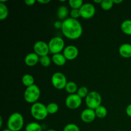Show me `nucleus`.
I'll list each match as a JSON object with an SVG mask.
<instances>
[{"instance_id": "1", "label": "nucleus", "mask_w": 131, "mask_h": 131, "mask_svg": "<svg viewBox=\"0 0 131 131\" xmlns=\"http://www.w3.org/2000/svg\"><path fill=\"white\" fill-rule=\"evenodd\" d=\"M61 31L63 35L69 39L75 40L82 35L83 27L79 20L69 17L62 21Z\"/></svg>"}, {"instance_id": "2", "label": "nucleus", "mask_w": 131, "mask_h": 131, "mask_svg": "<svg viewBox=\"0 0 131 131\" xmlns=\"http://www.w3.org/2000/svg\"><path fill=\"white\" fill-rule=\"evenodd\" d=\"M24 126V118L19 112L13 113L7 121L8 129L12 131H20Z\"/></svg>"}, {"instance_id": "3", "label": "nucleus", "mask_w": 131, "mask_h": 131, "mask_svg": "<svg viewBox=\"0 0 131 131\" xmlns=\"http://www.w3.org/2000/svg\"><path fill=\"white\" fill-rule=\"evenodd\" d=\"M31 115L37 120H43L47 118L49 113L47 110V106L41 102L33 104L30 110Z\"/></svg>"}, {"instance_id": "4", "label": "nucleus", "mask_w": 131, "mask_h": 131, "mask_svg": "<svg viewBox=\"0 0 131 131\" xmlns=\"http://www.w3.org/2000/svg\"><path fill=\"white\" fill-rule=\"evenodd\" d=\"M41 92L39 87L36 84L27 87L24 93V99L28 103L35 104L40 96Z\"/></svg>"}, {"instance_id": "5", "label": "nucleus", "mask_w": 131, "mask_h": 131, "mask_svg": "<svg viewBox=\"0 0 131 131\" xmlns=\"http://www.w3.org/2000/svg\"><path fill=\"white\" fill-rule=\"evenodd\" d=\"M85 102L88 108L95 110L101 105L102 97L99 92L96 91H92L89 92L88 95L85 98Z\"/></svg>"}, {"instance_id": "6", "label": "nucleus", "mask_w": 131, "mask_h": 131, "mask_svg": "<svg viewBox=\"0 0 131 131\" xmlns=\"http://www.w3.org/2000/svg\"><path fill=\"white\" fill-rule=\"evenodd\" d=\"M50 52L53 54L61 53L65 49V42L60 37H54L51 38L48 43Z\"/></svg>"}, {"instance_id": "7", "label": "nucleus", "mask_w": 131, "mask_h": 131, "mask_svg": "<svg viewBox=\"0 0 131 131\" xmlns=\"http://www.w3.org/2000/svg\"><path fill=\"white\" fill-rule=\"evenodd\" d=\"M51 83L55 88L62 90L65 88L68 82L67 78L63 73L57 72L54 73L51 77Z\"/></svg>"}, {"instance_id": "8", "label": "nucleus", "mask_w": 131, "mask_h": 131, "mask_svg": "<svg viewBox=\"0 0 131 131\" xmlns=\"http://www.w3.org/2000/svg\"><path fill=\"white\" fill-rule=\"evenodd\" d=\"M82 104V99L77 93L70 94L65 100V104L70 110L79 108Z\"/></svg>"}, {"instance_id": "9", "label": "nucleus", "mask_w": 131, "mask_h": 131, "mask_svg": "<svg viewBox=\"0 0 131 131\" xmlns=\"http://www.w3.org/2000/svg\"><path fill=\"white\" fill-rule=\"evenodd\" d=\"M33 51L37 55L41 56H47L49 51L48 43L42 40L37 41L33 46Z\"/></svg>"}, {"instance_id": "10", "label": "nucleus", "mask_w": 131, "mask_h": 131, "mask_svg": "<svg viewBox=\"0 0 131 131\" xmlns=\"http://www.w3.org/2000/svg\"><path fill=\"white\" fill-rule=\"evenodd\" d=\"M81 13V17L83 19H90L94 16L95 14V8L93 4L90 3H86L79 9Z\"/></svg>"}, {"instance_id": "11", "label": "nucleus", "mask_w": 131, "mask_h": 131, "mask_svg": "<svg viewBox=\"0 0 131 131\" xmlns=\"http://www.w3.org/2000/svg\"><path fill=\"white\" fill-rule=\"evenodd\" d=\"M64 56L68 60H73L76 58L79 54L78 47L73 45H69L65 47L63 51Z\"/></svg>"}, {"instance_id": "12", "label": "nucleus", "mask_w": 131, "mask_h": 131, "mask_svg": "<svg viewBox=\"0 0 131 131\" xmlns=\"http://www.w3.org/2000/svg\"><path fill=\"white\" fill-rule=\"evenodd\" d=\"M96 118V114L94 110L86 108L82 111L81 114V119L84 123H91Z\"/></svg>"}, {"instance_id": "13", "label": "nucleus", "mask_w": 131, "mask_h": 131, "mask_svg": "<svg viewBox=\"0 0 131 131\" xmlns=\"http://www.w3.org/2000/svg\"><path fill=\"white\" fill-rule=\"evenodd\" d=\"M40 56L35 52H31L27 54L24 58L26 65L29 67H33L39 62Z\"/></svg>"}, {"instance_id": "14", "label": "nucleus", "mask_w": 131, "mask_h": 131, "mask_svg": "<svg viewBox=\"0 0 131 131\" xmlns=\"http://www.w3.org/2000/svg\"><path fill=\"white\" fill-rule=\"evenodd\" d=\"M119 53L124 58H131V44L125 43L122 44L119 47Z\"/></svg>"}, {"instance_id": "15", "label": "nucleus", "mask_w": 131, "mask_h": 131, "mask_svg": "<svg viewBox=\"0 0 131 131\" xmlns=\"http://www.w3.org/2000/svg\"><path fill=\"white\" fill-rule=\"evenodd\" d=\"M52 61L58 66H63L66 63L67 59L64 56L63 54L58 53L52 55Z\"/></svg>"}, {"instance_id": "16", "label": "nucleus", "mask_w": 131, "mask_h": 131, "mask_svg": "<svg viewBox=\"0 0 131 131\" xmlns=\"http://www.w3.org/2000/svg\"><path fill=\"white\" fill-rule=\"evenodd\" d=\"M69 14V9L67 6L61 5L58 8L57 11V16L60 20H65Z\"/></svg>"}, {"instance_id": "17", "label": "nucleus", "mask_w": 131, "mask_h": 131, "mask_svg": "<svg viewBox=\"0 0 131 131\" xmlns=\"http://www.w3.org/2000/svg\"><path fill=\"white\" fill-rule=\"evenodd\" d=\"M121 29L124 33L127 35H131V20L127 19L122 22L121 24Z\"/></svg>"}, {"instance_id": "18", "label": "nucleus", "mask_w": 131, "mask_h": 131, "mask_svg": "<svg viewBox=\"0 0 131 131\" xmlns=\"http://www.w3.org/2000/svg\"><path fill=\"white\" fill-rule=\"evenodd\" d=\"M22 82H23V84L26 87L31 86L35 84L34 78L33 77V75L29 74H24L23 75V78H22Z\"/></svg>"}, {"instance_id": "19", "label": "nucleus", "mask_w": 131, "mask_h": 131, "mask_svg": "<svg viewBox=\"0 0 131 131\" xmlns=\"http://www.w3.org/2000/svg\"><path fill=\"white\" fill-rule=\"evenodd\" d=\"M96 116L99 118H104L106 117L107 115V110L105 106L101 105L97 108L95 110Z\"/></svg>"}, {"instance_id": "20", "label": "nucleus", "mask_w": 131, "mask_h": 131, "mask_svg": "<svg viewBox=\"0 0 131 131\" xmlns=\"http://www.w3.org/2000/svg\"><path fill=\"white\" fill-rule=\"evenodd\" d=\"M25 131H42V127L40 124L33 122L27 124Z\"/></svg>"}, {"instance_id": "21", "label": "nucleus", "mask_w": 131, "mask_h": 131, "mask_svg": "<svg viewBox=\"0 0 131 131\" xmlns=\"http://www.w3.org/2000/svg\"><path fill=\"white\" fill-rule=\"evenodd\" d=\"M65 89L70 94H74V93H75V92H78V87L75 82L69 81L67 84Z\"/></svg>"}, {"instance_id": "22", "label": "nucleus", "mask_w": 131, "mask_h": 131, "mask_svg": "<svg viewBox=\"0 0 131 131\" xmlns=\"http://www.w3.org/2000/svg\"><path fill=\"white\" fill-rule=\"evenodd\" d=\"M8 15V8L3 3H0V19L4 20Z\"/></svg>"}, {"instance_id": "23", "label": "nucleus", "mask_w": 131, "mask_h": 131, "mask_svg": "<svg viewBox=\"0 0 131 131\" xmlns=\"http://www.w3.org/2000/svg\"><path fill=\"white\" fill-rule=\"evenodd\" d=\"M59 110V106L55 102H51L47 106V112L50 115H54Z\"/></svg>"}, {"instance_id": "24", "label": "nucleus", "mask_w": 131, "mask_h": 131, "mask_svg": "<svg viewBox=\"0 0 131 131\" xmlns=\"http://www.w3.org/2000/svg\"><path fill=\"white\" fill-rule=\"evenodd\" d=\"M69 4L72 9H80L83 6V0H69Z\"/></svg>"}, {"instance_id": "25", "label": "nucleus", "mask_w": 131, "mask_h": 131, "mask_svg": "<svg viewBox=\"0 0 131 131\" xmlns=\"http://www.w3.org/2000/svg\"><path fill=\"white\" fill-rule=\"evenodd\" d=\"M114 3L113 0H102L101 6L104 10H109L113 7Z\"/></svg>"}, {"instance_id": "26", "label": "nucleus", "mask_w": 131, "mask_h": 131, "mask_svg": "<svg viewBox=\"0 0 131 131\" xmlns=\"http://www.w3.org/2000/svg\"><path fill=\"white\" fill-rule=\"evenodd\" d=\"M39 62L40 63V64L43 67H49L51 65V58H50L49 56H48V55H47V56H41V57H40Z\"/></svg>"}, {"instance_id": "27", "label": "nucleus", "mask_w": 131, "mask_h": 131, "mask_svg": "<svg viewBox=\"0 0 131 131\" xmlns=\"http://www.w3.org/2000/svg\"><path fill=\"white\" fill-rule=\"evenodd\" d=\"M89 92H88V88L86 86H81L78 88V90L77 92V94L79 96L81 99L86 98L88 95Z\"/></svg>"}, {"instance_id": "28", "label": "nucleus", "mask_w": 131, "mask_h": 131, "mask_svg": "<svg viewBox=\"0 0 131 131\" xmlns=\"http://www.w3.org/2000/svg\"><path fill=\"white\" fill-rule=\"evenodd\" d=\"M63 131H80V129L76 124L70 123L65 125Z\"/></svg>"}, {"instance_id": "29", "label": "nucleus", "mask_w": 131, "mask_h": 131, "mask_svg": "<svg viewBox=\"0 0 131 131\" xmlns=\"http://www.w3.org/2000/svg\"><path fill=\"white\" fill-rule=\"evenodd\" d=\"M70 17L73 19H77L81 17V13L79 9H72V10L70 12Z\"/></svg>"}, {"instance_id": "30", "label": "nucleus", "mask_w": 131, "mask_h": 131, "mask_svg": "<svg viewBox=\"0 0 131 131\" xmlns=\"http://www.w3.org/2000/svg\"><path fill=\"white\" fill-rule=\"evenodd\" d=\"M53 26L56 29H61V27H62V22L60 21V20H56V21H55L54 23Z\"/></svg>"}, {"instance_id": "31", "label": "nucleus", "mask_w": 131, "mask_h": 131, "mask_svg": "<svg viewBox=\"0 0 131 131\" xmlns=\"http://www.w3.org/2000/svg\"><path fill=\"white\" fill-rule=\"evenodd\" d=\"M125 112H126V114L127 115V116H129V117H131V104L128 105L127 107H126Z\"/></svg>"}, {"instance_id": "32", "label": "nucleus", "mask_w": 131, "mask_h": 131, "mask_svg": "<svg viewBox=\"0 0 131 131\" xmlns=\"http://www.w3.org/2000/svg\"><path fill=\"white\" fill-rule=\"evenodd\" d=\"M35 0H25L24 1L25 4L28 5V6H32V5H33L35 3Z\"/></svg>"}, {"instance_id": "33", "label": "nucleus", "mask_w": 131, "mask_h": 131, "mask_svg": "<svg viewBox=\"0 0 131 131\" xmlns=\"http://www.w3.org/2000/svg\"><path fill=\"white\" fill-rule=\"evenodd\" d=\"M37 1L41 4H47L50 2V0H38Z\"/></svg>"}, {"instance_id": "34", "label": "nucleus", "mask_w": 131, "mask_h": 131, "mask_svg": "<svg viewBox=\"0 0 131 131\" xmlns=\"http://www.w3.org/2000/svg\"><path fill=\"white\" fill-rule=\"evenodd\" d=\"M113 1L114 3H116V4L121 3L123 2L122 0H113Z\"/></svg>"}, {"instance_id": "35", "label": "nucleus", "mask_w": 131, "mask_h": 131, "mask_svg": "<svg viewBox=\"0 0 131 131\" xmlns=\"http://www.w3.org/2000/svg\"><path fill=\"white\" fill-rule=\"evenodd\" d=\"M2 125H3V118H2V117H0V127H2Z\"/></svg>"}, {"instance_id": "36", "label": "nucleus", "mask_w": 131, "mask_h": 131, "mask_svg": "<svg viewBox=\"0 0 131 131\" xmlns=\"http://www.w3.org/2000/svg\"><path fill=\"white\" fill-rule=\"evenodd\" d=\"M102 0H98V1H97V0H94V2L96 3H100L101 4V3H102Z\"/></svg>"}, {"instance_id": "37", "label": "nucleus", "mask_w": 131, "mask_h": 131, "mask_svg": "<svg viewBox=\"0 0 131 131\" xmlns=\"http://www.w3.org/2000/svg\"><path fill=\"white\" fill-rule=\"evenodd\" d=\"M2 131H12V130H10V129H4V130H3Z\"/></svg>"}, {"instance_id": "38", "label": "nucleus", "mask_w": 131, "mask_h": 131, "mask_svg": "<svg viewBox=\"0 0 131 131\" xmlns=\"http://www.w3.org/2000/svg\"><path fill=\"white\" fill-rule=\"evenodd\" d=\"M46 131H56V130H54V129H49V130H47Z\"/></svg>"}, {"instance_id": "39", "label": "nucleus", "mask_w": 131, "mask_h": 131, "mask_svg": "<svg viewBox=\"0 0 131 131\" xmlns=\"http://www.w3.org/2000/svg\"><path fill=\"white\" fill-rule=\"evenodd\" d=\"M116 131H122V130H116Z\"/></svg>"}]
</instances>
